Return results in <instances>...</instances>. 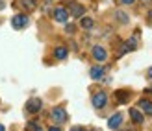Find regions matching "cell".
I'll return each mask as SVG.
<instances>
[{
  "label": "cell",
  "instance_id": "obj_9",
  "mask_svg": "<svg viewBox=\"0 0 152 131\" xmlns=\"http://www.w3.org/2000/svg\"><path fill=\"white\" fill-rule=\"evenodd\" d=\"M104 72H106V68L104 67H100V65H96V67H93V68H91V78H93V80H100L102 78V76H104Z\"/></svg>",
  "mask_w": 152,
  "mask_h": 131
},
{
  "label": "cell",
  "instance_id": "obj_16",
  "mask_svg": "<svg viewBox=\"0 0 152 131\" xmlns=\"http://www.w3.org/2000/svg\"><path fill=\"white\" fill-rule=\"evenodd\" d=\"M28 131H43L37 122H28Z\"/></svg>",
  "mask_w": 152,
  "mask_h": 131
},
{
  "label": "cell",
  "instance_id": "obj_17",
  "mask_svg": "<svg viewBox=\"0 0 152 131\" xmlns=\"http://www.w3.org/2000/svg\"><path fill=\"white\" fill-rule=\"evenodd\" d=\"M115 17H117L121 22H123V24H126V22H128V17H126V15H124L123 11H117V13H115Z\"/></svg>",
  "mask_w": 152,
  "mask_h": 131
},
{
  "label": "cell",
  "instance_id": "obj_21",
  "mask_svg": "<svg viewBox=\"0 0 152 131\" xmlns=\"http://www.w3.org/2000/svg\"><path fill=\"white\" fill-rule=\"evenodd\" d=\"M71 131H86V129H83V127H78V126H76V127H72Z\"/></svg>",
  "mask_w": 152,
  "mask_h": 131
},
{
  "label": "cell",
  "instance_id": "obj_19",
  "mask_svg": "<svg viewBox=\"0 0 152 131\" xmlns=\"http://www.w3.org/2000/svg\"><path fill=\"white\" fill-rule=\"evenodd\" d=\"M48 131H61V129H59L58 126H52V127H48Z\"/></svg>",
  "mask_w": 152,
  "mask_h": 131
},
{
  "label": "cell",
  "instance_id": "obj_13",
  "mask_svg": "<svg viewBox=\"0 0 152 131\" xmlns=\"http://www.w3.org/2000/svg\"><path fill=\"white\" fill-rule=\"evenodd\" d=\"M115 98H117L119 103H124L126 100H128V90H117L115 92Z\"/></svg>",
  "mask_w": 152,
  "mask_h": 131
},
{
  "label": "cell",
  "instance_id": "obj_22",
  "mask_svg": "<svg viewBox=\"0 0 152 131\" xmlns=\"http://www.w3.org/2000/svg\"><path fill=\"white\" fill-rule=\"evenodd\" d=\"M147 76H148V80H152V67L148 68V72H147Z\"/></svg>",
  "mask_w": 152,
  "mask_h": 131
},
{
  "label": "cell",
  "instance_id": "obj_15",
  "mask_svg": "<svg viewBox=\"0 0 152 131\" xmlns=\"http://www.w3.org/2000/svg\"><path fill=\"white\" fill-rule=\"evenodd\" d=\"M20 4L26 7V9H35V0H20Z\"/></svg>",
  "mask_w": 152,
  "mask_h": 131
},
{
  "label": "cell",
  "instance_id": "obj_18",
  "mask_svg": "<svg viewBox=\"0 0 152 131\" xmlns=\"http://www.w3.org/2000/svg\"><path fill=\"white\" fill-rule=\"evenodd\" d=\"M121 2L126 4V6H130V4H134V2H135V0H121Z\"/></svg>",
  "mask_w": 152,
  "mask_h": 131
},
{
  "label": "cell",
  "instance_id": "obj_12",
  "mask_svg": "<svg viewBox=\"0 0 152 131\" xmlns=\"http://www.w3.org/2000/svg\"><path fill=\"white\" fill-rule=\"evenodd\" d=\"M139 109L143 113H147V114H152V102H148V100H141V102H139Z\"/></svg>",
  "mask_w": 152,
  "mask_h": 131
},
{
  "label": "cell",
  "instance_id": "obj_14",
  "mask_svg": "<svg viewBox=\"0 0 152 131\" xmlns=\"http://www.w3.org/2000/svg\"><path fill=\"white\" fill-rule=\"evenodd\" d=\"M80 24H82V28H83V30H91V28H93V24H95V22H93V19H89V17H83Z\"/></svg>",
  "mask_w": 152,
  "mask_h": 131
},
{
  "label": "cell",
  "instance_id": "obj_8",
  "mask_svg": "<svg viewBox=\"0 0 152 131\" xmlns=\"http://www.w3.org/2000/svg\"><path fill=\"white\" fill-rule=\"evenodd\" d=\"M71 13H72V17H83V13H86V7H83L82 4L71 2Z\"/></svg>",
  "mask_w": 152,
  "mask_h": 131
},
{
  "label": "cell",
  "instance_id": "obj_1",
  "mask_svg": "<svg viewBox=\"0 0 152 131\" xmlns=\"http://www.w3.org/2000/svg\"><path fill=\"white\" fill-rule=\"evenodd\" d=\"M41 107H43L41 98H30L28 102H26V111L28 113H39Z\"/></svg>",
  "mask_w": 152,
  "mask_h": 131
},
{
  "label": "cell",
  "instance_id": "obj_7",
  "mask_svg": "<svg viewBox=\"0 0 152 131\" xmlns=\"http://www.w3.org/2000/svg\"><path fill=\"white\" fill-rule=\"evenodd\" d=\"M121 124H123V114L121 113H115L113 117L108 120V127H111V129H117Z\"/></svg>",
  "mask_w": 152,
  "mask_h": 131
},
{
  "label": "cell",
  "instance_id": "obj_5",
  "mask_svg": "<svg viewBox=\"0 0 152 131\" xmlns=\"http://www.w3.org/2000/svg\"><path fill=\"white\" fill-rule=\"evenodd\" d=\"M54 19L58 22H61V24H65V22L69 20V11H67L65 7H56L54 9Z\"/></svg>",
  "mask_w": 152,
  "mask_h": 131
},
{
  "label": "cell",
  "instance_id": "obj_10",
  "mask_svg": "<svg viewBox=\"0 0 152 131\" xmlns=\"http://www.w3.org/2000/svg\"><path fill=\"white\" fill-rule=\"evenodd\" d=\"M130 118L135 124H143V120H145V117H143V113L139 109H130Z\"/></svg>",
  "mask_w": 152,
  "mask_h": 131
},
{
  "label": "cell",
  "instance_id": "obj_24",
  "mask_svg": "<svg viewBox=\"0 0 152 131\" xmlns=\"http://www.w3.org/2000/svg\"><path fill=\"white\" fill-rule=\"evenodd\" d=\"M2 7H4V2H2V0H0V9H2Z\"/></svg>",
  "mask_w": 152,
  "mask_h": 131
},
{
  "label": "cell",
  "instance_id": "obj_3",
  "mask_svg": "<svg viewBox=\"0 0 152 131\" xmlns=\"http://www.w3.org/2000/svg\"><path fill=\"white\" fill-rule=\"evenodd\" d=\"M108 103V96H106V92H96L93 96V105L96 109H102V107Z\"/></svg>",
  "mask_w": 152,
  "mask_h": 131
},
{
  "label": "cell",
  "instance_id": "obj_2",
  "mask_svg": "<svg viewBox=\"0 0 152 131\" xmlns=\"http://www.w3.org/2000/svg\"><path fill=\"white\" fill-rule=\"evenodd\" d=\"M11 24H13L15 30H22V28L28 26V17L26 15H15V17L11 19Z\"/></svg>",
  "mask_w": 152,
  "mask_h": 131
},
{
  "label": "cell",
  "instance_id": "obj_11",
  "mask_svg": "<svg viewBox=\"0 0 152 131\" xmlns=\"http://www.w3.org/2000/svg\"><path fill=\"white\" fill-rule=\"evenodd\" d=\"M67 56H69V50H67L65 46H58L54 50V57L56 59H67Z\"/></svg>",
  "mask_w": 152,
  "mask_h": 131
},
{
  "label": "cell",
  "instance_id": "obj_23",
  "mask_svg": "<svg viewBox=\"0 0 152 131\" xmlns=\"http://www.w3.org/2000/svg\"><path fill=\"white\" fill-rule=\"evenodd\" d=\"M0 131H6V127H4V126H2V124H0Z\"/></svg>",
  "mask_w": 152,
  "mask_h": 131
},
{
  "label": "cell",
  "instance_id": "obj_20",
  "mask_svg": "<svg viewBox=\"0 0 152 131\" xmlns=\"http://www.w3.org/2000/svg\"><path fill=\"white\" fill-rule=\"evenodd\" d=\"M67 32L72 33V32H74V26H71V24H69V26H67Z\"/></svg>",
  "mask_w": 152,
  "mask_h": 131
},
{
  "label": "cell",
  "instance_id": "obj_25",
  "mask_svg": "<svg viewBox=\"0 0 152 131\" xmlns=\"http://www.w3.org/2000/svg\"><path fill=\"white\" fill-rule=\"evenodd\" d=\"M143 2H147V0H143Z\"/></svg>",
  "mask_w": 152,
  "mask_h": 131
},
{
  "label": "cell",
  "instance_id": "obj_6",
  "mask_svg": "<svg viewBox=\"0 0 152 131\" xmlns=\"http://www.w3.org/2000/svg\"><path fill=\"white\" fill-rule=\"evenodd\" d=\"M93 57L102 63V61L108 59V52H106V48H102V46H95L93 48Z\"/></svg>",
  "mask_w": 152,
  "mask_h": 131
},
{
  "label": "cell",
  "instance_id": "obj_4",
  "mask_svg": "<svg viewBox=\"0 0 152 131\" xmlns=\"http://www.w3.org/2000/svg\"><path fill=\"white\" fill-rule=\"evenodd\" d=\"M50 117H52V120H54V122L61 124V122L67 120V113H65V109H61V107H56V109L50 113Z\"/></svg>",
  "mask_w": 152,
  "mask_h": 131
}]
</instances>
